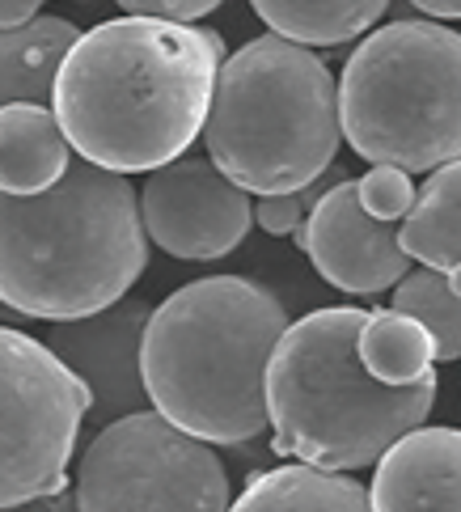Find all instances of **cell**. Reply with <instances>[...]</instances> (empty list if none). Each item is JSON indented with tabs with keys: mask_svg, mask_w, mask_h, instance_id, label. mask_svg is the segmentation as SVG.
<instances>
[{
	"mask_svg": "<svg viewBox=\"0 0 461 512\" xmlns=\"http://www.w3.org/2000/svg\"><path fill=\"white\" fill-rule=\"evenodd\" d=\"M220 34L170 17H115L77 34L55 72L51 106L77 157L149 174L182 157L208 123Z\"/></svg>",
	"mask_w": 461,
	"mask_h": 512,
	"instance_id": "6da1fadb",
	"label": "cell"
},
{
	"mask_svg": "<svg viewBox=\"0 0 461 512\" xmlns=\"http://www.w3.org/2000/svg\"><path fill=\"white\" fill-rule=\"evenodd\" d=\"M288 309L267 284L208 276L170 292L144 322L149 402L208 445H242L267 428V364Z\"/></svg>",
	"mask_w": 461,
	"mask_h": 512,
	"instance_id": "7a4b0ae2",
	"label": "cell"
},
{
	"mask_svg": "<svg viewBox=\"0 0 461 512\" xmlns=\"http://www.w3.org/2000/svg\"><path fill=\"white\" fill-rule=\"evenodd\" d=\"M149 267L140 191L94 161H68L39 195L0 191V305L68 322L127 297Z\"/></svg>",
	"mask_w": 461,
	"mask_h": 512,
	"instance_id": "3957f363",
	"label": "cell"
},
{
	"mask_svg": "<svg viewBox=\"0 0 461 512\" xmlns=\"http://www.w3.org/2000/svg\"><path fill=\"white\" fill-rule=\"evenodd\" d=\"M368 309L335 305L288 322L267 364L271 449L318 470H364L436 407V373L385 386L364 369L356 335Z\"/></svg>",
	"mask_w": 461,
	"mask_h": 512,
	"instance_id": "277c9868",
	"label": "cell"
},
{
	"mask_svg": "<svg viewBox=\"0 0 461 512\" xmlns=\"http://www.w3.org/2000/svg\"><path fill=\"white\" fill-rule=\"evenodd\" d=\"M339 81L305 43L258 34L216 72L204 144L250 195L305 191L339 153Z\"/></svg>",
	"mask_w": 461,
	"mask_h": 512,
	"instance_id": "5b68a950",
	"label": "cell"
},
{
	"mask_svg": "<svg viewBox=\"0 0 461 512\" xmlns=\"http://www.w3.org/2000/svg\"><path fill=\"white\" fill-rule=\"evenodd\" d=\"M339 127L368 166L432 174L461 157V34L390 22L347 56Z\"/></svg>",
	"mask_w": 461,
	"mask_h": 512,
	"instance_id": "8992f818",
	"label": "cell"
},
{
	"mask_svg": "<svg viewBox=\"0 0 461 512\" xmlns=\"http://www.w3.org/2000/svg\"><path fill=\"white\" fill-rule=\"evenodd\" d=\"M229 504L216 449L157 407L106 419L77 466V512H229Z\"/></svg>",
	"mask_w": 461,
	"mask_h": 512,
	"instance_id": "52a82bcc",
	"label": "cell"
},
{
	"mask_svg": "<svg viewBox=\"0 0 461 512\" xmlns=\"http://www.w3.org/2000/svg\"><path fill=\"white\" fill-rule=\"evenodd\" d=\"M89 407V386L51 347L0 326V508L64 487Z\"/></svg>",
	"mask_w": 461,
	"mask_h": 512,
	"instance_id": "ba28073f",
	"label": "cell"
},
{
	"mask_svg": "<svg viewBox=\"0 0 461 512\" xmlns=\"http://www.w3.org/2000/svg\"><path fill=\"white\" fill-rule=\"evenodd\" d=\"M144 233L174 259L208 263L242 246L254 225L250 191L212 166V157H174L149 170L140 191Z\"/></svg>",
	"mask_w": 461,
	"mask_h": 512,
	"instance_id": "9c48e42d",
	"label": "cell"
},
{
	"mask_svg": "<svg viewBox=\"0 0 461 512\" xmlns=\"http://www.w3.org/2000/svg\"><path fill=\"white\" fill-rule=\"evenodd\" d=\"M297 242L313 271L330 288L352 292V297H377L411 271L398 229L360 208L356 178H343L313 199L309 216L297 229Z\"/></svg>",
	"mask_w": 461,
	"mask_h": 512,
	"instance_id": "30bf717a",
	"label": "cell"
},
{
	"mask_svg": "<svg viewBox=\"0 0 461 512\" xmlns=\"http://www.w3.org/2000/svg\"><path fill=\"white\" fill-rule=\"evenodd\" d=\"M149 314L153 309L144 301L123 297L115 305L98 309V314L55 322V331L47 339L51 352L89 386V398H94V407L106 419L140 411L149 402L144 373H140V343H144Z\"/></svg>",
	"mask_w": 461,
	"mask_h": 512,
	"instance_id": "8fae6325",
	"label": "cell"
},
{
	"mask_svg": "<svg viewBox=\"0 0 461 512\" xmlns=\"http://www.w3.org/2000/svg\"><path fill=\"white\" fill-rule=\"evenodd\" d=\"M373 512H461V432L411 428L373 462Z\"/></svg>",
	"mask_w": 461,
	"mask_h": 512,
	"instance_id": "7c38bea8",
	"label": "cell"
},
{
	"mask_svg": "<svg viewBox=\"0 0 461 512\" xmlns=\"http://www.w3.org/2000/svg\"><path fill=\"white\" fill-rule=\"evenodd\" d=\"M72 161V144L55 111L43 102H9L0 106V191L39 195Z\"/></svg>",
	"mask_w": 461,
	"mask_h": 512,
	"instance_id": "4fadbf2b",
	"label": "cell"
},
{
	"mask_svg": "<svg viewBox=\"0 0 461 512\" xmlns=\"http://www.w3.org/2000/svg\"><path fill=\"white\" fill-rule=\"evenodd\" d=\"M398 242L407 250V259L419 267H461V157L428 174L411 212L398 225Z\"/></svg>",
	"mask_w": 461,
	"mask_h": 512,
	"instance_id": "5bb4252c",
	"label": "cell"
},
{
	"mask_svg": "<svg viewBox=\"0 0 461 512\" xmlns=\"http://www.w3.org/2000/svg\"><path fill=\"white\" fill-rule=\"evenodd\" d=\"M229 512H373V500H368V487L347 474L297 462L250 479Z\"/></svg>",
	"mask_w": 461,
	"mask_h": 512,
	"instance_id": "9a60e30c",
	"label": "cell"
},
{
	"mask_svg": "<svg viewBox=\"0 0 461 512\" xmlns=\"http://www.w3.org/2000/svg\"><path fill=\"white\" fill-rule=\"evenodd\" d=\"M77 43V26L64 17H34L26 26L0 30V106L9 102H51L55 72L68 47Z\"/></svg>",
	"mask_w": 461,
	"mask_h": 512,
	"instance_id": "2e32d148",
	"label": "cell"
},
{
	"mask_svg": "<svg viewBox=\"0 0 461 512\" xmlns=\"http://www.w3.org/2000/svg\"><path fill=\"white\" fill-rule=\"evenodd\" d=\"M250 5L271 34L305 47H339L373 30L390 0H250Z\"/></svg>",
	"mask_w": 461,
	"mask_h": 512,
	"instance_id": "e0dca14e",
	"label": "cell"
},
{
	"mask_svg": "<svg viewBox=\"0 0 461 512\" xmlns=\"http://www.w3.org/2000/svg\"><path fill=\"white\" fill-rule=\"evenodd\" d=\"M356 352L364 360V369L377 381H385V386H415L436 364L432 335L394 305L373 309V314L364 318L360 335H356Z\"/></svg>",
	"mask_w": 461,
	"mask_h": 512,
	"instance_id": "ac0fdd59",
	"label": "cell"
},
{
	"mask_svg": "<svg viewBox=\"0 0 461 512\" xmlns=\"http://www.w3.org/2000/svg\"><path fill=\"white\" fill-rule=\"evenodd\" d=\"M394 309L411 314L432 335L436 360H461V297L445 271L419 267L394 284Z\"/></svg>",
	"mask_w": 461,
	"mask_h": 512,
	"instance_id": "d6986e66",
	"label": "cell"
},
{
	"mask_svg": "<svg viewBox=\"0 0 461 512\" xmlns=\"http://www.w3.org/2000/svg\"><path fill=\"white\" fill-rule=\"evenodd\" d=\"M356 195H360V208L377 221H402L415 204V178L398 166H373L364 178H356Z\"/></svg>",
	"mask_w": 461,
	"mask_h": 512,
	"instance_id": "ffe728a7",
	"label": "cell"
},
{
	"mask_svg": "<svg viewBox=\"0 0 461 512\" xmlns=\"http://www.w3.org/2000/svg\"><path fill=\"white\" fill-rule=\"evenodd\" d=\"M254 221L263 225L271 237H288V233H297V229H301V221H305V199H301V191L258 195Z\"/></svg>",
	"mask_w": 461,
	"mask_h": 512,
	"instance_id": "44dd1931",
	"label": "cell"
},
{
	"mask_svg": "<svg viewBox=\"0 0 461 512\" xmlns=\"http://www.w3.org/2000/svg\"><path fill=\"white\" fill-rule=\"evenodd\" d=\"M123 13L132 17H170V22H195V17L212 13L225 0H115Z\"/></svg>",
	"mask_w": 461,
	"mask_h": 512,
	"instance_id": "7402d4cb",
	"label": "cell"
},
{
	"mask_svg": "<svg viewBox=\"0 0 461 512\" xmlns=\"http://www.w3.org/2000/svg\"><path fill=\"white\" fill-rule=\"evenodd\" d=\"M43 5H47V0H0V30H13V26L34 22Z\"/></svg>",
	"mask_w": 461,
	"mask_h": 512,
	"instance_id": "603a6c76",
	"label": "cell"
},
{
	"mask_svg": "<svg viewBox=\"0 0 461 512\" xmlns=\"http://www.w3.org/2000/svg\"><path fill=\"white\" fill-rule=\"evenodd\" d=\"M428 17H461V0H407Z\"/></svg>",
	"mask_w": 461,
	"mask_h": 512,
	"instance_id": "cb8c5ba5",
	"label": "cell"
},
{
	"mask_svg": "<svg viewBox=\"0 0 461 512\" xmlns=\"http://www.w3.org/2000/svg\"><path fill=\"white\" fill-rule=\"evenodd\" d=\"M445 276H449V284H453V292H457V297H461V267H453V271H445Z\"/></svg>",
	"mask_w": 461,
	"mask_h": 512,
	"instance_id": "d4e9b609",
	"label": "cell"
},
{
	"mask_svg": "<svg viewBox=\"0 0 461 512\" xmlns=\"http://www.w3.org/2000/svg\"><path fill=\"white\" fill-rule=\"evenodd\" d=\"M77 5H85V0H77Z\"/></svg>",
	"mask_w": 461,
	"mask_h": 512,
	"instance_id": "484cf974",
	"label": "cell"
}]
</instances>
